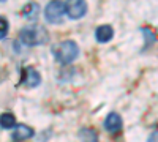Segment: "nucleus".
I'll return each mask as SVG.
<instances>
[{"label": "nucleus", "instance_id": "nucleus-1", "mask_svg": "<svg viewBox=\"0 0 158 142\" xmlns=\"http://www.w3.org/2000/svg\"><path fill=\"white\" fill-rule=\"evenodd\" d=\"M19 38L24 44L27 46H38V44H44L48 41V30L41 25H27L25 29L21 30Z\"/></svg>", "mask_w": 158, "mask_h": 142}, {"label": "nucleus", "instance_id": "nucleus-2", "mask_svg": "<svg viewBox=\"0 0 158 142\" xmlns=\"http://www.w3.org/2000/svg\"><path fill=\"white\" fill-rule=\"evenodd\" d=\"M52 52H54V57L59 63L68 65V63H71L79 55V47L74 41L67 40V41H62L57 46H54V51H52Z\"/></svg>", "mask_w": 158, "mask_h": 142}, {"label": "nucleus", "instance_id": "nucleus-3", "mask_svg": "<svg viewBox=\"0 0 158 142\" xmlns=\"http://www.w3.org/2000/svg\"><path fill=\"white\" fill-rule=\"evenodd\" d=\"M65 14V3L60 2V0H52L46 5V10H44V18L48 22L51 24H59L62 21Z\"/></svg>", "mask_w": 158, "mask_h": 142}, {"label": "nucleus", "instance_id": "nucleus-4", "mask_svg": "<svg viewBox=\"0 0 158 142\" xmlns=\"http://www.w3.org/2000/svg\"><path fill=\"white\" fill-rule=\"evenodd\" d=\"M87 13L85 0H67L65 2V14L70 19H81Z\"/></svg>", "mask_w": 158, "mask_h": 142}, {"label": "nucleus", "instance_id": "nucleus-5", "mask_svg": "<svg viewBox=\"0 0 158 142\" xmlns=\"http://www.w3.org/2000/svg\"><path fill=\"white\" fill-rule=\"evenodd\" d=\"M22 85L27 87V88H33L36 87L40 82H41V76H40V73L33 68V67H27L24 68L22 71Z\"/></svg>", "mask_w": 158, "mask_h": 142}, {"label": "nucleus", "instance_id": "nucleus-6", "mask_svg": "<svg viewBox=\"0 0 158 142\" xmlns=\"http://www.w3.org/2000/svg\"><path fill=\"white\" fill-rule=\"evenodd\" d=\"M122 125H123V122H122L120 115H118L117 112H111L106 117V120H104V130H106L108 133H111V134H117L122 130Z\"/></svg>", "mask_w": 158, "mask_h": 142}, {"label": "nucleus", "instance_id": "nucleus-7", "mask_svg": "<svg viewBox=\"0 0 158 142\" xmlns=\"http://www.w3.org/2000/svg\"><path fill=\"white\" fill-rule=\"evenodd\" d=\"M35 131L33 128L27 126V125H16L15 130H13V134H11V140L13 142H22V140H27L30 137H33Z\"/></svg>", "mask_w": 158, "mask_h": 142}, {"label": "nucleus", "instance_id": "nucleus-8", "mask_svg": "<svg viewBox=\"0 0 158 142\" xmlns=\"http://www.w3.org/2000/svg\"><path fill=\"white\" fill-rule=\"evenodd\" d=\"M95 36H97L98 43H108L114 36V29L111 27V25H100V27L97 29V32H95Z\"/></svg>", "mask_w": 158, "mask_h": 142}, {"label": "nucleus", "instance_id": "nucleus-9", "mask_svg": "<svg viewBox=\"0 0 158 142\" xmlns=\"http://www.w3.org/2000/svg\"><path fill=\"white\" fill-rule=\"evenodd\" d=\"M79 137H81L82 142H100L98 134L94 128H82L79 131Z\"/></svg>", "mask_w": 158, "mask_h": 142}, {"label": "nucleus", "instance_id": "nucleus-10", "mask_svg": "<svg viewBox=\"0 0 158 142\" xmlns=\"http://www.w3.org/2000/svg\"><path fill=\"white\" fill-rule=\"evenodd\" d=\"M0 126L8 130V128H15L16 126V119L11 112H3L0 115Z\"/></svg>", "mask_w": 158, "mask_h": 142}, {"label": "nucleus", "instance_id": "nucleus-11", "mask_svg": "<svg viewBox=\"0 0 158 142\" xmlns=\"http://www.w3.org/2000/svg\"><path fill=\"white\" fill-rule=\"evenodd\" d=\"M38 11H40V6L36 3H27L22 10V16L27 19H35L38 16Z\"/></svg>", "mask_w": 158, "mask_h": 142}, {"label": "nucleus", "instance_id": "nucleus-12", "mask_svg": "<svg viewBox=\"0 0 158 142\" xmlns=\"http://www.w3.org/2000/svg\"><path fill=\"white\" fill-rule=\"evenodd\" d=\"M6 33H8V21H6L5 18L0 16V40H2V38H5Z\"/></svg>", "mask_w": 158, "mask_h": 142}, {"label": "nucleus", "instance_id": "nucleus-13", "mask_svg": "<svg viewBox=\"0 0 158 142\" xmlns=\"http://www.w3.org/2000/svg\"><path fill=\"white\" fill-rule=\"evenodd\" d=\"M149 142H158V131H155V133H152V134H150Z\"/></svg>", "mask_w": 158, "mask_h": 142}, {"label": "nucleus", "instance_id": "nucleus-14", "mask_svg": "<svg viewBox=\"0 0 158 142\" xmlns=\"http://www.w3.org/2000/svg\"><path fill=\"white\" fill-rule=\"evenodd\" d=\"M0 2H5V0H0Z\"/></svg>", "mask_w": 158, "mask_h": 142}]
</instances>
